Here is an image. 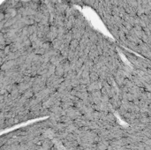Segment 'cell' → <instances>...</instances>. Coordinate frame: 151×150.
Listing matches in <instances>:
<instances>
[{"label": "cell", "mask_w": 151, "mask_h": 150, "mask_svg": "<svg viewBox=\"0 0 151 150\" xmlns=\"http://www.w3.org/2000/svg\"><path fill=\"white\" fill-rule=\"evenodd\" d=\"M102 72L94 48L50 12L23 1L0 9V131L66 111Z\"/></svg>", "instance_id": "cell-1"}, {"label": "cell", "mask_w": 151, "mask_h": 150, "mask_svg": "<svg viewBox=\"0 0 151 150\" xmlns=\"http://www.w3.org/2000/svg\"><path fill=\"white\" fill-rule=\"evenodd\" d=\"M29 135L24 128L0 136V150H32Z\"/></svg>", "instance_id": "cell-2"}]
</instances>
